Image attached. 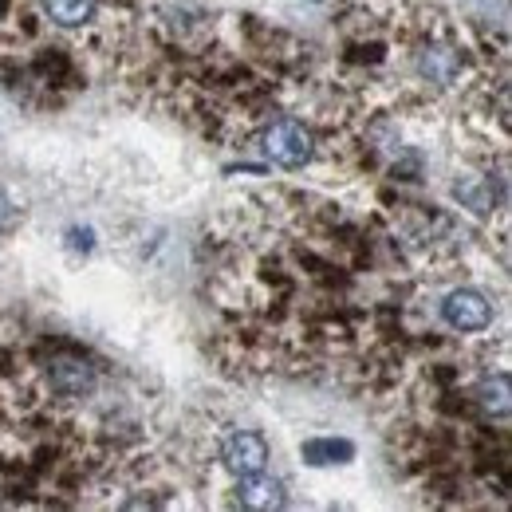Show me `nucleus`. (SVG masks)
I'll return each mask as SVG.
<instances>
[{
  "mask_svg": "<svg viewBox=\"0 0 512 512\" xmlns=\"http://www.w3.org/2000/svg\"><path fill=\"white\" fill-rule=\"evenodd\" d=\"M418 71L430 79V83H453L457 79V71H461V56L453 52V48H442V44H430V48H422L418 52Z\"/></svg>",
  "mask_w": 512,
  "mask_h": 512,
  "instance_id": "6",
  "label": "nucleus"
},
{
  "mask_svg": "<svg viewBox=\"0 0 512 512\" xmlns=\"http://www.w3.org/2000/svg\"><path fill=\"white\" fill-rule=\"evenodd\" d=\"M237 501H241V509H256V512H272V509H284V485L280 481H272V477H264V473H249V477H241V485H237Z\"/></svg>",
  "mask_w": 512,
  "mask_h": 512,
  "instance_id": "4",
  "label": "nucleus"
},
{
  "mask_svg": "<svg viewBox=\"0 0 512 512\" xmlns=\"http://www.w3.org/2000/svg\"><path fill=\"white\" fill-rule=\"evenodd\" d=\"M12 221H16V209H12V205H8V197L0 193V229H8Z\"/></svg>",
  "mask_w": 512,
  "mask_h": 512,
  "instance_id": "10",
  "label": "nucleus"
},
{
  "mask_svg": "<svg viewBox=\"0 0 512 512\" xmlns=\"http://www.w3.org/2000/svg\"><path fill=\"white\" fill-rule=\"evenodd\" d=\"M477 398H481V410H485V414L505 418V414H509V379H505V375L485 379L481 390H477Z\"/></svg>",
  "mask_w": 512,
  "mask_h": 512,
  "instance_id": "9",
  "label": "nucleus"
},
{
  "mask_svg": "<svg viewBox=\"0 0 512 512\" xmlns=\"http://www.w3.org/2000/svg\"><path fill=\"white\" fill-rule=\"evenodd\" d=\"M260 150L276 162V166H304L312 158V130L284 119L260 134Z\"/></svg>",
  "mask_w": 512,
  "mask_h": 512,
  "instance_id": "1",
  "label": "nucleus"
},
{
  "mask_svg": "<svg viewBox=\"0 0 512 512\" xmlns=\"http://www.w3.org/2000/svg\"><path fill=\"white\" fill-rule=\"evenodd\" d=\"M442 316H446V323L453 331H485L493 323V304L477 288H457V292L446 296Z\"/></svg>",
  "mask_w": 512,
  "mask_h": 512,
  "instance_id": "2",
  "label": "nucleus"
},
{
  "mask_svg": "<svg viewBox=\"0 0 512 512\" xmlns=\"http://www.w3.org/2000/svg\"><path fill=\"white\" fill-rule=\"evenodd\" d=\"M221 461H225V469L237 473V477L264 473V465H268V442H264L260 434H253V430H237V434L225 438Z\"/></svg>",
  "mask_w": 512,
  "mask_h": 512,
  "instance_id": "3",
  "label": "nucleus"
},
{
  "mask_svg": "<svg viewBox=\"0 0 512 512\" xmlns=\"http://www.w3.org/2000/svg\"><path fill=\"white\" fill-rule=\"evenodd\" d=\"M355 446L351 442H335V438H316V442H304V461L308 465H335V461H351Z\"/></svg>",
  "mask_w": 512,
  "mask_h": 512,
  "instance_id": "8",
  "label": "nucleus"
},
{
  "mask_svg": "<svg viewBox=\"0 0 512 512\" xmlns=\"http://www.w3.org/2000/svg\"><path fill=\"white\" fill-rule=\"evenodd\" d=\"M95 383H99V375H95V367L83 363V359H56V363H52V390H60L67 398L91 394Z\"/></svg>",
  "mask_w": 512,
  "mask_h": 512,
  "instance_id": "5",
  "label": "nucleus"
},
{
  "mask_svg": "<svg viewBox=\"0 0 512 512\" xmlns=\"http://www.w3.org/2000/svg\"><path fill=\"white\" fill-rule=\"evenodd\" d=\"M44 4V12L60 24V28H79V24H87L91 16H95V8H99V0H40Z\"/></svg>",
  "mask_w": 512,
  "mask_h": 512,
  "instance_id": "7",
  "label": "nucleus"
}]
</instances>
